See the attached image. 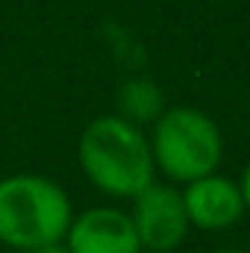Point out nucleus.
<instances>
[{"mask_svg": "<svg viewBox=\"0 0 250 253\" xmlns=\"http://www.w3.org/2000/svg\"><path fill=\"white\" fill-rule=\"evenodd\" d=\"M77 159L85 180L109 197L132 200L156 180L150 138L121 115H100L85 126Z\"/></svg>", "mask_w": 250, "mask_h": 253, "instance_id": "1", "label": "nucleus"}, {"mask_svg": "<svg viewBox=\"0 0 250 253\" xmlns=\"http://www.w3.org/2000/svg\"><path fill=\"white\" fill-rule=\"evenodd\" d=\"M74 206L68 191L42 174H12L0 180V245L30 251L65 242Z\"/></svg>", "mask_w": 250, "mask_h": 253, "instance_id": "2", "label": "nucleus"}, {"mask_svg": "<svg viewBox=\"0 0 250 253\" xmlns=\"http://www.w3.org/2000/svg\"><path fill=\"white\" fill-rule=\"evenodd\" d=\"M150 153L156 171L171 183H191L215 174L224 156V138L215 118L194 106H168L150 132Z\"/></svg>", "mask_w": 250, "mask_h": 253, "instance_id": "3", "label": "nucleus"}, {"mask_svg": "<svg viewBox=\"0 0 250 253\" xmlns=\"http://www.w3.org/2000/svg\"><path fill=\"white\" fill-rule=\"evenodd\" d=\"M129 218L138 233L141 251L150 253L177 251L191 230L186 206H183V191L168 183H156V180L132 197Z\"/></svg>", "mask_w": 250, "mask_h": 253, "instance_id": "4", "label": "nucleus"}, {"mask_svg": "<svg viewBox=\"0 0 250 253\" xmlns=\"http://www.w3.org/2000/svg\"><path fill=\"white\" fill-rule=\"evenodd\" d=\"M65 248L71 253H141V242L129 212L94 206L71 218Z\"/></svg>", "mask_w": 250, "mask_h": 253, "instance_id": "5", "label": "nucleus"}, {"mask_svg": "<svg viewBox=\"0 0 250 253\" xmlns=\"http://www.w3.org/2000/svg\"><path fill=\"white\" fill-rule=\"evenodd\" d=\"M183 206H186L188 224L197 227V230H206V233L230 230L248 212L239 183L224 177V174H218V171L186 183Z\"/></svg>", "mask_w": 250, "mask_h": 253, "instance_id": "6", "label": "nucleus"}, {"mask_svg": "<svg viewBox=\"0 0 250 253\" xmlns=\"http://www.w3.org/2000/svg\"><path fill=\"white\" fill-rule=\"evenodd\" d=\"M165 97L162 88L150 80V77H132L118 88V112L124 121L135 126L153 124L162 112H165Z\"/></svg>", "mask_w": 250, "mask_h": 253, "instance_id": "7", "label": "nucleus"}, {"mask_svg": "<svg viewBox=\"0 0 250 253\" xmlns=\"http://www.w3.org/2000/svg\"><path fill=\"white\" fill-rule=\"evenodd\" d=\"M239 189H242L245 206H248V212H250V162L245 165V174H242V180H239Z\"/></svg>", "mask_w": 250, "mask_h": 253, "instance_id": "8", "label": "nucleus"}, {"mask_svg": "<svg viewBox=\"0 0 250 253\" xmlns=\"http://www.w3.org/2000/svg\"><path fill=\"white\" fill-rule=\"evenodd\" d=\"M21 253H71L65 248V242H53V245H42V248H30V251H21Z\"/></svg>", "mask_w": 250, "mask_h": 253, "instance_id": "9", "label": "nucleus"}, {"mask_svg": "<svg viewBox=\"0 0 250 253\" xmlns=\"http://www.w3.org/2000/svg\"><path fill=\"white\" fill-rule=\"evenodd\" d=\"M212 253H245V251H239V248H218V251H212Z\"/></svg>", "mask_w": 250, "mask_h": 253, "instance_id": "10", "label": "nucleus"}, {"mask_svg": "<svg viewBox=\"0 0 250 253\" xmlns=\"http://www.w3.org/2000/svg\"><path fill=\"white\" fill-rule=\"evenodd\" d=\"M141 253H150V251H141Z\"/></svg>", "mask_w": 250, "mask_h": 253, "instance_id": "11", "label": "nucleus"}]
</instances>
